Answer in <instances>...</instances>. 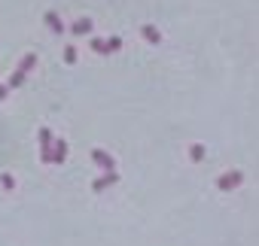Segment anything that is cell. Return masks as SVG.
Returning a JSON list of instances; mask_svg holds the SVG:
<instances>
[{"instance_id":"cell-14","label":"cell","mask_w":259,"mask_h":246,"mask_svg":"<svg viewBox=\"0 0 259 246\" xmlns=\"http://www.w3.org/2000/svg\"><path fill=\"white\" fill-rule=\"evenodd\" d=\"M7 94H10V88H7L4 82H0V100H7Z\"/></svg>"},{"instance_id":"cell-5","label":"cell","mask_w":259,"mask_h":246,"mask_svg":"<svg viewBox=\"0 0 259 246\" xmlns=\"http://www.w3.org/2000/svg\"><path fill=\"white\" fill-rule=\"evenodd\" d=\"M64 158H67V143H64V140H55V143H52V161L61 164Z\"/></svg>"},{"instance_id":"cell-3","label":"cell","mask_w":259,"mask_h":246,"mask_svg":"<svg viewBox=\"0 0 259 246\" xmlns=\"http://www.w3.org/2000/svg\"><path fill=\"white\" fill-rule=\"evenodd\" d=\"M92 28H95V25H92V19H76V22L70 25V31H73L76 37H85V34H92Z\"/></svg>"},{"instance_id":"cell-10","label":"cell","mask_w":259,"mask_h":246,"mask_svg":"<svg viewBox=\"0 0 259 246\" xmlns=\"http://www.w3.org/2000/svg\"><path fill=\"white\" fill-rule=\"evenodd\" d=\"M113 182H116V173H107L104 179H95V192H98V189H107V186H113Z\"/></svg>"},{"instance_id":"cell-8","label":"cell","mask_w":259,"mask_h":246,"mask_svg":"<svg viewBox=\"0 0 259 246\" xmlns=\"http://www.w3.org/2000/svg\"><path fill=\"white\" fill-rule=\"evenodd\" d=\"M92 158H95V164H101V167H107V170L113 167V158H110L104 149H95V152H92Z\"/></svg>"},{"instance_id":"cell-4","label":"cell","mask_w":259,"mask_h":246,"mask_svg":"<svg viewBox=\"0 0 259 246\" xmlns=\"http://www.w3.org/2000/svg\"><path fill=\"white\" fill-rule=\"evenodd\" d=\"M46 25H49L52 34H64V22H61L58 13H46Z\"/></svg>"},{"instance_id":"cell-2","label":"cell","mask_w":259,"mask_h":246,"mask_svg":"<svg viewBox=\"0 0 259 246\" xmlns=\"http://www.w3.org/2000/svg\"><path fill=\"white\" fill-rule=\"evenodd\" d=\"M52 134H49V128H40V158L43 161H52Z\"/></svg>"},{"instance_id":"cell-6","label":"cell","mask_w":259,"mask_h":246,"mask_svg":"<svg viewBox=\"0 0 259 246\" xmlns=\"http://www.w3.org/2000/svg\"><path fill=\"white\" fill-rule=\"evenodd\" d=\"M141 34H144V40H150V43H159V40H162V34H159V28H156V25H144V28H141Z\"/></svg>"},{"instance_id":"cell-1","label":"cell","mask_w":259,"mask_h":246,"mask_svg":"<svg viewBox=\"0 0 259 246\" xmlns=\"http://www.w3.org/2000/svg\"><path fill=\"white\" fill-rule=\"evenodd\" d=\"M122 46V40L119 37H110V40H92V49L98 52V55H107V52H116Z\"/></svg>"},{"instance_id":"cell-12","label":"cell","mask_w":259,"mask_h":246,"mask_svg":"<svg viewBox=\"0 0 259 246\" xmlns=\"http://www.w3.org/2000/svg\"><path fill=\"white\" fill-rule=\"evenodd\" d=\"M64 61H67V64H73V61H76V49H73V46H67V49H64Z\"/></svg>"},{"instance_id":"cell-13","label":"cell","mask_w":259,"mask_h":246,"mask_svg":"<svg viewBox=\"0 0 259 246\" xmlns=\"http://www.w3.org/2000/svg\"><path fill=\"white\" fill-rule=\"evenodd\" d=\"M4 186H7V189H13V186H16V179H13V173H4Z\"/></svg>"},{"instance_id":"cell-9","label":"cell","mask_w":259,"mask_h":246,"mask_svg":"<svg viewBox=\"0 0 259 246\" xmlns=\"http://www.w3.org/2000/svg\"><path fill=\"white\" fill-rule=\"evenodd\" d=\"M25 79H28V76H25L22 70H16V73L10 76V82H7V88H22V85H25Z\"/></svg>"},{"instance_id":"cell-11","label":"cell","mask_w":259,"mask_h":246,"mask_svg":"<svg viewBox=\"0 0 259 246\" xmlns=\"http://www.w3.org/2000/svg\"><path fill=\"white\" fill-rule=\"evenodd\" d=\"M238 179H241V176H238V173H229V176H226V179H220V186H223V189H232V186H235V182H238Z\"/></svg>"},{"instance_id":"cell-7","label":"cell","mask_w":259,"mask_h":246,"mask_svg":"<svg viewBox=\"0 0 259 246\" xmlns=\"http://www.w3.org/2000/svg\"><path fill=\"white\" fill-rule=\"evenodd\" d=\"M34 67H37V55H31V52H28V55H25V58L19 61V70H22V73L28 76V73L34 70Z\"/></svg>"}]
</instances>
